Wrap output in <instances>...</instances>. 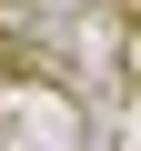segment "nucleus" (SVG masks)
Instances as JSON below:
<instances>
[]
</instances>
